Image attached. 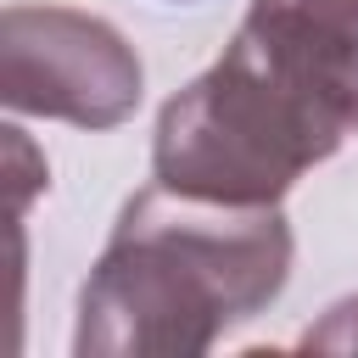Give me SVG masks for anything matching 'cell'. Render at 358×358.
Listing matches in <instances>:
<instances>
[{
	"label": "cell",
	"instance_id": "obj_1",
	"mask_svg": "<svg viewBox=\"0 0 358 358\" xmlns=\"http://www.w3.org/2000/svg\"><path fill=\"white\" fill-rule=\"evenodd\" d=\"M352 123L358 45L285 11L246 6L224 56L157 112L151 179L235 207H280Z\"/></svg>",
	"mask_w": 358,
	"mask_h": 358
},
{
	"label": "cell",
	"instance_id": "obj_2",
	"mask_svg": "<svg viewBox=\"0 0 358 358\" xmlns=\"http://www.w3.org/2000/svg\"><path fill=\"white\" fill-rule=\"evenodd\" d=\"M291 274L280 207H235L151 179L78 296V358H196L263 313Z\"/></svg>",
	"mask_w": 358,
	"mask_h": 358
},
{
	"label": "cell",
	"instance_id": "obj_3",
	"mask_svg": "<svg viewBox=\"0 0 358 358\" xmlns=\"http://www.w3.org/2000/svg\"><path fill=\"white\" fill-rule=\"evenodd\" d=\"M145 73L134 45L73 6L0 11V101L73 129H117L140 106Z\"/></svg>",
	"mask_w": 358,
	"mask_h": 358
},
{
	"label": "cell",
	"instance_id": "obj_4",
	"mask_svg": "<svg viewBox=\"0 0 358 358\" xmlns=\"http://www.w3.org/2000/svg\"><path fill=\"white\" fill-rule=\"evenodd\" d=\"M252 6H268V11H285L330 39H347L358 45V0H252Z\"/></svg>",
	"mask_w": 358,
	"mask_h": 358
},
{
	"label": "cell",
	"instance_id": "obj_5",
	"mask_svg": "<svg viewBox=\"0 0 358 358\" xmlns=\"http://www.w3.org/2000/svg\"><path fill=\"white\" fill-rule=\"evenodd\" d=\"M302 347H324V352H358V296L336 302L324 313V324H313L302 336Z\"/></svg>",
	"mask_w": 358,
	"mask_h": 358
},
{
	"label": "cell",
	"instance_id": "obj_6",
	"mask_svg": "<svg viewBox=\"0 0 358 358\" xmlns=\"http://www.w3.org/2000/svg\"><path fill=\"white\" fill-rule=\"evenodd\" d=\"M352 129H358V123H352Z\"/></svg>",
	"mask_w": 358,
	"mask_h": 358
}]
</instances>
